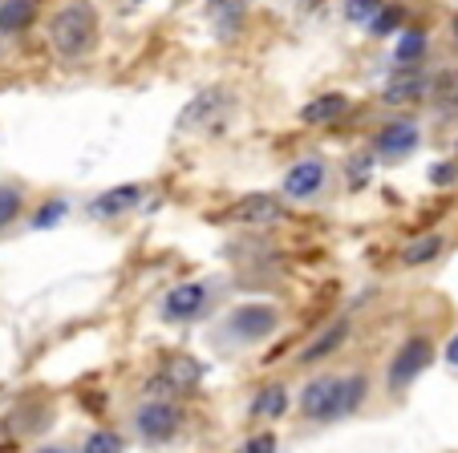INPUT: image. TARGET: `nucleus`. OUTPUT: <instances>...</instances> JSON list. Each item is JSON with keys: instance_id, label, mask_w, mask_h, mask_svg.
Returning a JSON list of instances; mask_svg holds the SVG:
<instances>
[{"instance_id": "f257e3e1", "label": "nucleus", "mask_w": 458, "mask_h": 453, "mask_svg": "<svg viewBox=\"0 0 458 453\" xmlns=\"http://www.w3.org/2000/svg\"><path fill=\"white\" fill-rule=\"evenodd\" d=\"M365 397V376H312L301 389V413L312 421H333L345 417L361 405Z\"/></svg>"}, {"instance_id": "f03ea898", "label": "nucleus", "mask_w": 458, "mask_h": 453, "mask_svg": "<svg viewBox=\"0 0 458 453\" xmlns=\"http://www.w3.org/2000/svg\"><path fill=\"white\" fill-rule=\"evenodd\" d=\"M49 41L57 49V57L65 61H78L94 49L98 41V17L89 4H70V9H61L49 25Z\"/></svg>"}, {"instance_id": "7ed1b4c3", "label": "nucleus", "mask_w": 458, "mask_h": 453, "mask_svg": "<svg viewBox=\"0 0 458 453\" xmlns=\"http://www.w3.org/2000/svg\"><path fill=\"white\" fill-rule=\"evenodd\" d=\"M276 324H280V316L272 304H240V308H232L224 316V332L243 344H256V340H264V336H272Z\"/></svg>"}, {"instance_id": "20e7f679", "label": "nucleus", "mask_w": 458, "mask_h": 453, "mask_svg": "<svg viewBox=\"0 0 458 453\" xmlns=\"http://www.w3.org/2000/svg\"><path fill=\"white\" fill-rule=\"evenodd\" d=\"M430 360H434V344L426 336H410L398 348V357L389 360V376H386L389 389H406L414 376H422L430 368Z\"/></svg>"}, {"instance_id": "39448f33", "label": "nucleus", "mask_w": 458, "mask_h": 453, "mask_svg": "<svg viewBox=\"0 0 458 453\" xmlns=\"http://www.w3.org/2000/svg\"><path fill=\"white\" fill-rule=\"evenodd\" d=\"M325 182H329L325 163H320V158H301V163L288 166V174H284V195L304 203V198H317L320 190H325Z\"/></svg>"}, {"instance_id": "423d86ee", "label": "nucleus", "mask_w": 458, "mask_h": 453, "mask_svg": "<svg viewBox=\"0 0 458 453\" xmlns=\"http://www.w3.org/2000/svg\"><path fill=\"white\" fill-rule=\"evenodd\" d=\"M232 219L243 222V227H276L284 219V203L276 195H243L232 206Z\"/></svg>"}, {"instance_id": "0eeeda50", "label": "nucleus", "mask_w": 458, "mask_h": 453, "mask_svg": "<svg viewBox=\"0 0 458 453\" xmlns=\"http://www.w3.org/2000/svg\"><path fill=\"white\" fill-rule=\"evenodd\" d=\"M139 433L147 441H171L179 433V409L171 401H147L139 409Z\"/></svg>"}, {"instance_id": "6e6552de", "label": "nucleus", "mask_w": 458, "mask_h": 453, "mask_svg": "<svg viewBox=\"0 0 458 453\" xmlns=\"http://www.w3.org/2000/svg\"><path fill=\"white\" fill-rule=\"evenodd\" d=\"M208 283H179L171 296L163 299V316L166 320H191L208 308Z\"/></svg>"}, {"instance_id": "1a4fd4ad", "label": "nucleus", "mask_w": 458, "mask_h": 453, "mask_svg": "<svg viewBox=\"0 0 458 453\" xmlns=\"http://www.w3.org/2000/svg\"><path fill=\"white\" fill-rule=\"evenodd\" d=\"M216 113H227V94L224 89H203V94L182 110L179 130L182 134H187V130H211V118H216Z\"/></svg>"}, {"instance_id": "9d476101", "label": "nucleus", "mask_w": 458, "mask_h": 453, "mask_svg": "<svg viewBox=\"0 0 458 453\" xmlns=\"http://www.w3.org/2000/svg\"><path fill=\"white\" fill-rule=\"evenodd\" d=\"M418 146V126L414 122H389L386 130L377 134V155L381 158H406L410 150Z\"/></svg>"}, {"instance_id": "9b49d317", "label": "nucleus", "mask_w": 458, "mask_h": 453, "mask_svg": "<svg viewBox=\"0 0 458 453\" xmlns=\"http://www.w3.org/2000/svg\"><path fill=\"white\" fill-rule=\"evenodd\" d=\"M345 336H349V324L345 320H337V324H329L325 332H317L309 344L301 348V365H317V360H325V357H333V352L345 344Z\"/></svg>"}, {"instance_id": "f8f14e48", "label": "nucleus", "mask_w": 458, "mask_h": 453, "mask_svg": "<svg viewBox=\"0 0 458 453\" xmlns=\"http://www.w3.org/2000/svg\"><path fill=\"white\" fill-rule=\"evenodd\" d=\"M142 203V187H134V182H126V187H114L106 190V195L94 198V206H89V214H98V219H114V214L130 211V206Z\"/></svg>"}, {"instance_id": "ddd939ff", "label": "nucleus", "mask_w": 458, "mask_h": 453, "mask_svg": "<svg viewBox=\"0 0 458 453\" xmlns=\"http://www.w3.org/2000/svg\"><path fill=\"white\" fill-rule=\"evenodd\" d=\"M163 381L174 389V393H191V389L203 381V365L191 357H171L163 365Z\"/></svg>"}, {"instance_id": "4468645a", "label": "nucleus", "mask_w": 458, "mask_h": 453, "mask_svg": "<svg viewBox=\"0 0 458 453\" xmlns=\"http://www.w3.org/2000/svg\"><path fill=\"white\" fill-rule=\"evenodd\" d=\"M345 110H349V97L345 94H320V97H312V102L301 110V122H304V126H325V122L341 118Z\"/></svg>"}, {"instance_id": "2eb2a0df", "label": "nucleus", "mask_w": 458, "mask_h": 453, "mask_svg": "<svg viewBox=\"0 0 458 453\" xmlns=\"http://www.w3.org/2000/svg\"><path fill=\"white\" fill-rule=\"evenodd\" d=\"M434 81L426 78V73H402V78L389 81L386 89V102H414V97H426L430 94Z\"/></svg>"}, {"instance_id": "dca6fc26", "label": "nucleus", "mask_w": 458, "mask_h": 453, "mask_svg": "<svg viewBox=\"0 0 458 453\" xmlns=\"http://www.w3.org/2000/svg\"><path fill=\"white\" fill-rule=\"evenodd\" d=\"M442 243H446V239H442L438 231L418 235L414 243H406V251H402V264H406V267H422V264H430V259H438Z\"/></svg>"}, {"instance_id": "f3484780", "label": "nucleus", "mask_w": 458, "mask_h": 453, "mask_svg": "<svg viewBox=\"0 0 458 453\" xmlns=\"http://www.w3.org/2000/svg\"><path fill=\"white\" fill-rule=\"evenodd\" d=\"M37 21V4L33 0H9V4H0V29L4 33H21Z\"/></svg>"}, {"instance_id": "a211bd4d", "label": "nucleus", "mask_w": 458, "mask_h": 453, "mask_svg": "<svg viewBox=\"0 0 458 453\" xmlns=\"http://www.w3.org/2000/svg\"><path fill=\"white\" fill-rule=\"evenodd\" d=\"M284 409H288V393H284V385L259 389L256 401H251V413H256V417H268V421L284 417Z\"/></svg>"}, {"instance_id": "6ab92c4d", "label": "nucleus", "mask_w": 458, "mask_h": 453, "mask_svg": "<svg viewBox=\"0 0 458 453\" xmlns=\"http://www.w3.org/2000/svg\"><path fill=\"white\" fill-rule=\"evenodd\" d=\"M426 53V37L422 33H406L398 41V49H394V61H398V65H410V61H418Z\"/></svg>"}, {"instance_id": "aec40b11", "label": "nucleus", "mask_w": 458, "mask_h": 453, "mask_svg": "<svg viewBox=\"0 0 458 453\" xmlns=\"http://www.w3.org/2000/svg\"><path fill=\"white\" fill-rule=\"evenodd\" d=\"M81 453H122V437H118V433H110V429H98V433H89V437H86Z\"/></svg>"}, {"instance_id": "412c9836", "label": "nucleus", "mask_w": 458, "mask_h": 453, "mask_svg": "<svg viewBox=\"0 0 458 453\" xmlns=\"http://www.w3.org/2000/svg\"><path fill=\"white\" fill-rule=\"evenodd\" d=\"M17 214H21V190L17 187H0V231H4Z\"/></svg>"}, {"instance_id": "4be33fe9", "label": "nucleus", "mask_w": 458, "mask_h": 453, "mask_svg": "<svg viewBox=\"0 0 458 453\" xmlns=\"http://www.w3.org/2000/svg\"><path fill=\"white\" fill-rule=\"evenodd\" d=\"M369 171H373L369 158H353V163H349V187L361 190L365 182H369Z\"/></svg>"}, {"instance_id": "5701e85b", "label": "nucleus", "mask_w": 458, "mask_h": 453, "mask_svg": "<svg viewBox=\"0 0 458 453\" xmlns=\"http://www.w3.org/2000/svg\"><path fill=\"white\" fill-rule=\"evenodd\" d=\"M430 182H434V187H454V182H458V166L454 163H438L430 171Z\"/></svg>"}, {"instance_id": "b1692460", "label": "nucleus", "mask_w": 458, "mask_h": 453, "mask_svg": "<svg viewBox=\"0 0 458 453\" xmlns=\"http://www.w3.org/2000/svg\"><path fill=\"white\" fill-rule=\"evenodd\" d=\"M349 17L353 21H377V13L386 9V4H361V0H353V4H345Z\"/></svg>"}, {"instance_id": "393cba45", "label": "nucleus", "mask_w": 458, "mask_h": 453, "mask_svg": "<svg viewBox=\"0 0 458 453\" xmlns=\"http://www.w3.org/2000/svg\"><path fill=\"white\" fill-rule=\"evenodd\" d=\"M398 21H402V9H389V4H386V9L377 13V21H373V33H389Z\"/></svg>"}, {"instance_id": "a878e982", "label": "nucleus", "mask_w": 458, "mask_h": 453, "mask_svg": "<svg viewBox=\"0 0 458 453\" xmlns=\"http://www.w3.org/2000/svg\"><path fill=\"white\" fill-rule=\"evenodd\" d=\"M243 453H276V437H272V433H256L248 445H243Z\"/></svg>"}, {"instance_id": "bb28decb", "label": "nucleus", "mask_w": 458, "mask_h": 453, "mask_svg": "<svg viewBox=\"0 0 458 453\" xmlns=\"http://www.w3.org/2000/svg\"><path fill=\"white\" fill-rule=\"evenodd\" d=\"M61 214H65V203H53V206H45V211L33 219V227H49V222H57Z\"/></svg>"}, {"instance_id": "cd10ccee", "label": "nucleus", "mask_w": 458, "mask_h": 453, "mask_svg": "<svg viewBox=\"0 0 458 453\" xmlns=\"http://www.w3.org/2000/svg\"><path fill=\"white\" fill-rule=\"evenodd\" d=\"M446 365H454V368H458V336L446 344Z\"/></svg>"}, {"instance_id": "c85d7f7f", "label": "nucleus", "mask_w": 458, "mask_h": 453, "mask_svg": "<svg viewBox=\"0 0 458 453\" xmlns=\"http://www.w3.org/2000/svg\"><path fill=\"white\" fill-rule=\"evenodd\" d=\"M37 453H65V449H57V445H45V449H37Z\"/></svg>"}, {"instance_id": "c756f323", "label": "nucleus", "mask_w": 458, "mask_h": 453, "mask_svg": "<svg viewBox=\"0 0 458 453\" xmlns=\"http://www.w3.org/2000/svg\"><path fill=\"white\" fill-rule=\"evenodd\" d=\"M454 29H458V17H454Z\"/></svg>"}]
</instances>
